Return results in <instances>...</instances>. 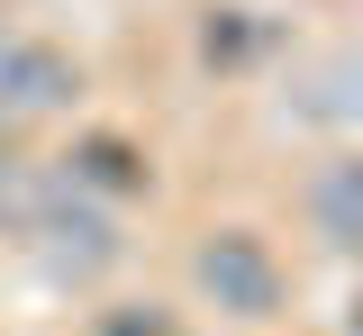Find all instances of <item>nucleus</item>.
Segmentation results:
<instances>
[{
    "label": "nucleus",
    "instance_id": "1",
    "mask_svg": "<svg viewBox=\"0 0 363 336\" xmlns=\"http://www.w3.org/2000/svg\"><path fill=\"white\" fill-rule=\"evenodd\" d=\"M191 291L218 318H236V327H264V318H281V300H291V273H281V254L255 228H200V245H191Z\"/></svg>",
    "mask_w": 363,
    "mask_h": 336
},
{
    "label": "nucleus",
    "instance_id": "2",
    "mask_svg": "<svg viewBox=\"0 0 363 336\" xmlns=\"http://www.w3.org/2000/svg\"><path fill=\"white\" fill-rule=\"evenodd\" d=\"M281 118L363 145V46H318L281 73Z\"/></svg>",
    "mask_w": 363,
    "mask_h": 336
},
{
    "label": "nucleus",
    "instance_id": "3",
    "mask_svg": "<svg viewBox=\"0 0 363 336\" xmlns=\"http://www.w3.org/2000/svg\"><path fill=\"white\" fill-rule=\"evenodd\" d=\"M73 100H82V64L55 46V37H28V28L0 37V118H9V128L64 118Z\"/></svg>",
    "mask_w": 363,
    "mask_h": 336
},
{
    "label": "nucleus",
    "instance_id": "4",
    "mask_svg": "<svg viewBox=\"0 0 363 336\" xmlns=\"http://www.w3.org/2000/svg\"><path fill=\"white\" fill-rule=\"evenodd\" d=\"M300 218H309V237L327 245V254L363 264V145H336L327 164H309V182H300Z\"/></svg>",
    "mask_w": 363,
    "mask_h": 336
},
{
    "label": "nucleus",
    "instance_id": "5",
    "mask_svg": "<svg viewBox=\"0 0 363 336\" xmlns=\"http://www.w3.org/2000/svg\"><path fill=\"white\" fill-rule=\"evenodd\" d=\"M64 182H82L91 200H136V191H155V164H145V145L128 137H109V128H82L73 137V155H64Z\"/></svg>",
    "mask_w": 363,
    "mask_h": 336
},
{
    "label": "nucleus",
    "instance_id": "6",
    "mask_svg": "<svg viewBox=\"0 0 363 336\" xmlns=\"http://www.w3.org/2000/svg\"><path fill=\"white\" fill-rule=\"evenodd\" d=\"M272 46H281V28H264V9H245V0H209L200 9V64L209 73H255Z\"/></svg>",
    "mask_w": 363,
    "mask_h": 336
},
{
    "label": "nucleus",
    "instance_id": "7",
    "mask_svg": "<svg viewBox=\"0 0 363 336\" xmlns=\"http://www.w3.org/2000/svg\"><path fill=\"white\" fill-rule=\"evenodd\" d=\"M100 336H182V318L164 300H118V309H100Z\"/></svg>",
    "mask_w": 363,
    "mask_h": 336
},
{
    "label": "nucleus",
    "instance_id": "8",
    "mask_svg": "<svg viewBox=\"0 0 363 336\" xmlns=\"http://www.w3.org/2000/svg\"><path fill=\"white\" fill-rule=\"evenodd\" d=\"M0 155H9V118H0Z\"/></svg>",
    "mask_w": 363,
    "mask_h": 336
}]
</instances>
